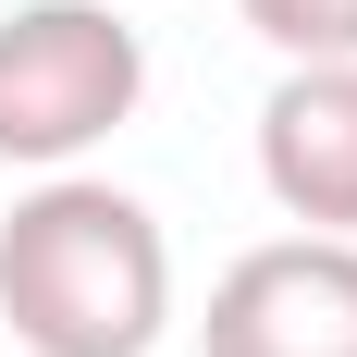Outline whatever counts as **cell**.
I'll return each instance as SVG.
<instances>
[{
	"label": "cell",
	"instance_id": "cell-1",
	"mask_svg": "<svg viewBox=\"0 0 357 357\" xmlns=\"http://www.w3.org/2000/svg\"><path fill=\"white\" fill-rule=\"evenodd\" d=\"M0 321L25 357H148L173 321V247L123 185L50 173L0 222Z\"/></svg>",
	"mask_w": 357,
	"mask_h": 357
},
{
	"label": "cell",
	"instance_id": "cell-2",
	"mask_svg": "<svg viewBox=\"0 0 357 357\" xmlns=\"http://www.w3.org/2000/svg\"><path fill=\"white\" fill-rule=\"evenodd\" d=\"M148 99V37L111 0H25L0 13V160L74 173Z\"/></svg>",
	"mask_w": 357,
	"mask_h": 357
},
{
	"label": "cell",
	"instance_id": "cell-3",
	"mask_svg": "<svg viewBox=\"0 0 357 357\" xmlns=\"http://www.w3.org/2000/svg\"><path fill=\"white\" fill-rule=\"evenodd\" d=\"M210 357H357V234H271L210 284Z\"/></svg>",
	"mask_w": 357,
	"mask_h": 357
},
{
	"label": "cell",
	"instance_id": "cell-4",
	"mask_svg": "<svg viewBox=\"0 0 357 357\" xmlns=\"http://www.w3.org/2000/svg\"><path fill=\"white\" fill-rule=\"evenodd\" d=\"M259 185L308 234H357V62H284L259 111Z\"/></svg>",
	"mask_w": 357,
	"mask_h": 357
},
{
	"label": "cell",
	"instance_id": "cell-5",
	"mask_svg": "<svg viewBox=\"0 0 357 357\" xmlns=\"http://www.w3.org/2000/svg\"><path fill=\"white\" fill-rule=\"evenodd\" d=\"M234 13L284 62H357V0H234Z\"/></svg>",
	"mask_w": 357,
	"mask_h": 357
}]
</instances>
